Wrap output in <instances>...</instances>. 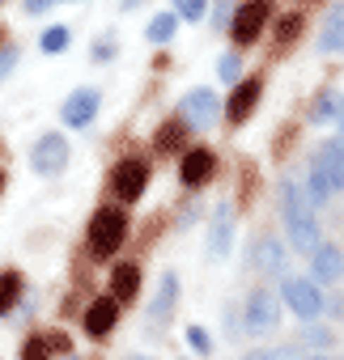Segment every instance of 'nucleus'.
Listing matches in <instances>:
<instances>
[{"instance_id":"obj_23","label":"nucleus","mask_w":344,"mask_h":360,"mask_svg":"<svg viewBox=\"0 0 344 360\" xmlns=\"http://www.w3.org/2000/svg\"><path fill=\"white\" fill-rule=\"evenodd\" d=\"M340 102H344V98H336V94H323V98L314 102V115H310V123H331V119L340 123Z\"/></svg>"},{"instance_id":"obj_37","label":"nucleus","mask_w":344,"mask_h":360,"mask_svg":"<svg viewBox=\"0 0 344 360\" xmlns=\"http://www.w3.org/2000/svg\"><path fill=\"white\" fill-rule=\"evenodd\" d=\"M0 191H5V174H0Z\"/></svg>"},{"instance_id":"obj_18","label":"nucleus","mask_w":344,"mask_h":360,"mask_svg":"<svg viewBox=\"0 0 344 360\" xmlns=\"http://www.w3.org/2000/svg\"><path fill=\"white\" fill-rule=\"evenodd\" d=\"M319 51H344V5H336L319 30Z\"/></svg>"},{"instance_id":"obj_9","label":"nucleus","mask_w":344,"mask_h":360,"mask_svg":"<svg viewBox=\"0 0 344 360\" xmlns=\"http://www.w3.org/2000/svg\"><path fill=\"white\" fill-rule=\"evenodd\" d=\"M268 18H272V13H268V0H251V5H242V9L234 13V22H230L234 43H255Z\"/></svg>"},{"instance_id":"obj_17","label":"nucleus","mask_w":344,"mask_h":360,"mask_svg":"<svg viewBox=\"0 0 344 360\" xmlns=\"http://www.w3.org/2000/svg\"><path fill=\"white\" fill-rule=\"evenodd\" d=\"M340 276H344V255H340L336 246H319V250H314V280L336 284Z\"/></svg>"},{"instance_id":"obj_38","label":"nucleus","mask_w":344,"mask_h":360,"mask_svg":"<svg viewBox=\"0 0 344 360\" xmlns=\"http://www.w3.org/2000/svg\"><path fill=\"white\" fill-rule=\"evenodd\" d=\"M123 5H140V0H123Z\"/></svg>"},{"instance_id":"obj_15","label":"nucleus","mask_w":344,"mask_h":360,"mask_svg":"<svg viewBox=\"0 0 344 360\" xmlns=\"http://www.w3.org/2000/svg\"><path fill=\"white\" fill-rule=\"evenodd\" d=\"M259 94H264V81H255V77L238 81V85H234V94H230V123H242V119L255 110Z\"/></svg>"},{"instance_id":"obj_28","label":"nucleus","mask_w":344,"mask_h":360,"mask_svg":"<svg viewBox=\"0 0 344 360\" xmlns=\"http://www.w3.org/2000/svg\"><path fill=\"white\" fill-rule=\"evenodd\" d=\"M47 339H26V347H22V360H47Z\"/></svg>"},{"instance_id":"obj_1","label":"nucleus","mask_w":344,"mask_h":360,"mask_svg":"<svg viewBox=\"0 0 344 360\" xmlns=\"http://www.w3.org/2000/svg\"><path fill=\"white\" fill-rule=\"evenodd\" d=\"M281 212H285V229H289V246L297 255H310L319 250V221H314V204H310V191L293 178H285L281 187Z\"/></svg>"},{"instance_id":"obj_36","label":"nucleus","mask_w":344,"mask_h":360,"mask_svg":"<svg viewBox=\"0 0 344 360\" xmlns=\"http://www.w3.org/2000/svg\"><path fill=\"white\" fill-rule=\"evenodd\" d=\"M306 360H336V356H306Z\"/></svg>"},{"instance_id":"obj_27","label":"nucleus","mask_w":344,"mask_h":360,"mask_svg":"<svg viewBox=\"0 0 344 360\" xmlns=\"http://www.w3.org/2000/svg\"><path fill=\"white\" fill-rule=\"evenodd\" d=\"M204 5H209V0H175V9H179V18H188V22L204 18Z\"/></svg>"},{"instance_id":"obj_30","label":"nucleus","mask_w":344,"mask_h":360,"mask_svg":"<svg viewBox=\"0 0 344 360\" xmlns=\"http://www.w3.org/2000/svg\"><path fill=\"white\" fill-rule=\"evenodd\" d=\"M188 343H192L196 352H209V347H213V343H209V335H204L200 326H192V330H188Z\"/></svg>"},{"instance_id":"obj_35","label":"nucleus","mask_w":344,"mask_h":360,"mask_svg":"<svg viewBox=\"0 0 344 360\" xmlns=\"http://www.w3.org/2000/svg\"><path fill=\"white\" fill-rule=\"evenodd\" d=\"M340 131H344V102H340Z\"/></svg>"},{"instance_id":"obj_12","label":"nucleus","mask_w":344,"mask_h":360,"mask_svg":"<svg viewBox=\"0 0 344 360\" xmlns=\"http://www.w3.org/2000/svg\"><path fill=\"white\" fill-rule=\"evenodd\" d=\"M98 89H77V94H68V102H64V110H60V119L68 123V127H85L94 115H98Z\"/></svg>"},{"instance_id":"obj_4","label":"nucleus","mask_w":344,"mask_h":360,"mask_svg":"<svg viewBox=\"0 0 344 360\" xmlns=\"http://www.w3.org/2000/svg\"><path fill=\"white\" fill-rule=\"evenodd\" d=\"M276 322H281V297H276L272 288H255V292L247 297L242 330H247V335H268V330H276Z\"/></svg>"},{"instance_id":"obj_11","label":"nucleus","mask_w":344,"mask_h":360,"mask_svg":"<svg viewBox=\"0 0 344 360\" xmlns=\"http://www.w3.org/2000/svg\"><path fill=\"white\" fill-rule=\"evenodd\" d=\"M230 242H234V217H230V204H217L209 221V259H226Z\"/></svg>"},{"instance_id":"obj_29","label":"nucleus","mask_w":344,"mask_h":360,"mask_svg":"<svg viewBox=\"0 0 344 360\" xmlns=\"http://www.w3.org/2000/svg\"><path fill=\"white\" fill-rule=\"evenodd\" d=\"M13 64H18V47H0V81L13 72Z\"/></svg>"},{"instance_id":"obj_13","label":"nucleus","mask_w":344,"mask_h":360,"mask_svg":"<svg viewBox=\"0 0 344 360\" xmlns=\"http://www.w3.org/2000/svg\"><path fill=\"white\" fill-rule=\"evenodd\" d=\"M213 165H217V157H213L209 148H188V153H183V165H179L183 187H200L204 178L213 174Z\"/></svg>"},{"instance_id":"obj_20","label":"nucleus","mask_w":344,"mask_h":360,"mask_svg":"<svg viewBox=\"0 0 344 360\" xmlns=\"http://www.w3.org/2000/svg\"><path fill=\"white\" fill-rule=\"evenodd\" d=\"M285 246L276 242V238H264L259 246H255V267H264V271H285Z\"/></svg>"},{"instance_id":"obj_34","label":"nucleus","mask_w":344,"mask_h":360,"mask_svg":"<svg viewBox=\"0 0 344 360\" xmlns=\"http://www.w3.org/2000/svg\"><path fill=\"white\" fill-rule=\"evenodd\" d=\"M247 360H272V352H251Z\"/></svg>"},{"instance_id":"obj_32","label":"nucleus","mask_w":344,"mask_h":360,"mask_svg":"<svg viewBox=\"0 0 344 360\" xmlns=\"http://www.w3.org/2000/svg\"><path fill=\"white\" fill-rule=\"evenodd\" d=\"M94 56H98V60H111V56H115V47H111V43H98V51H94Z\"/></svg>"},{"instance_id":"obj_24","label":"nucleus","mask_w":344,"mask_h":360,"mask_svg":"<svg viewBox=\"0 0 344 360\" xmlns=\"http://www.w3.org/2000/svg\"><path fill=\"white\" fill-rule=\"evenodd\" d=\"M297 34H302V13H285L276 22V43H293Z\"/></svg>"},{"instance_id":"obj_33","label":"nucleus","mask_w":344,"mask_h":360,"mask_svg":"<svg viewBox=\"0 0 344 360\" xmlns=\"http://www.w3.org/2000/svg\"><path fill=\"white\" fill-rule=\"evenodd\" d=\"M272 360H297V352L293 347H281V352H272Z\"/></svg>"},{"instance_id":"obj_16","label":"nucleus","mask_w":344,"mask_h":360,"mask_svg":"<svg viewBox=\"0 0 344 360\" xmlns=\"http://www.w3.org/2000/svg\"><path fill=\"white\" fill-rule=\"evenodd\" d=\"M136 292H140V267H136V263H119V267L111 271V297H115L119 305H123V301L132 305Z\"/></svg>"},{"instance_id":"obj_26","label":"nucleus","mask_w":344,"mask_h":360,"mask_svg":"<svg viewBox=\"0 0 344 360\" xmlns=\"http://www.w3.org/2000/svg\"><path fill=\"white\" fill-rule=\"evenodd\" d=\"M217 72H221V81H226V85H238V77H242V60H238V56H221Z\"/></svg>"},{"instance_id":"obj_3","label":"nucleus","mask_w":344,"mask_h":360,"mask_svg":"<svg viewBox=\"0 0 344 360\" xmlns=\"http://www.w3.org/2000/svg\"><path fill=\"white\" fill-rule=\"evenodd\" d=\"M123 238H128V217L119 208L94 212V221H90V259H111Z\"/></svg>"},{"instance_id":"obj_25","label":"nucleus","mask_w":344,"mask_h":360,"mask_svg":"<svg viewBox=\"0 0 344 360\" xmlns=\"http://www.w3.org/2000/svg\"><path fill=\"white\" fill-rule=\"evenodd\" d=\"M39 47H43L47 56H60V51L68 47V30H64V26H51V30L43 34V43H39Z\"/></svg>"},{"instance_id":"obj_21","label":"nucleus","mask_w":344,"mask_h":360,"mask_svg":"<svg viewBox=\"0 0 344 360\" xmlns=\"http://www.w3.org/2000/svg\"><path fill=\"white\" fill-rule=\"evenodd\" d=\"M22 297V276L18 271H0V314H9Z\"/></svg>"},{"instance_id":"obj_31","label":"nucleus","mask_w":344,"mask_h":360,"mask_svg":"<svg viewBox=\"0 0 344 360\" xmlns=\"http://www.w3.org/2000/svg\"><path fill=\"white\" fill-rule=\"evenodd\" d=\"M47 5H56V0H26V13H43Z\"/></svg>"},{"instance_id":"obj_8","label":"nucleus","mask_w":344,"mask_h":360,"mask_svg":"<svg viewBox=\"0 0 344 360\" xmlns=\"http://www.w3.org/2000/svg\"><path fill=\"white\" fill-rule=\"evenodd\" d=\"M217 115H221V102H217L213 89H192V94L179 102V119H183L188 127H213Z\"/></svg>"},{"instance_id":"obj_7","label":"nucleus","mask_w":344,"mask_h":360,"mask_svg":"<svg viewBox=\"0 0 344 360\" xmlns=\"http://www.w3.org/2000/svg\"><path fill=\"white\" fill-rule=\"evenodd\" d=\"M281 301L306 322V318H314L319 309H323V297H319V288L310 284V280H297V276H285L281 280Z\"/></svg>"},{"instance_id":"obj_10","label":"nucleus","mask_w":344,"mask_h":360,"mask_svg":"<svg viewBox=\"0 0 344 360\" xmlns=\"http://www.w3.org/2000/svg\"><path fill=\"white\" fill-rule=\"evenodd\" d=\"M115 318H119V301L115 297H94L90 309H85V335L90 339H106Z\"/></svg>"},{"instance_id":"obj_19","label":"nucleus","mask_w":344,"mask_h":360,"mask_svg":"<svg viewBox=\"0 0 344 360\" xmlns=\"http://www.w3.org/2000/svg\"><path fill=\"white\" fill-rule=\"evenodd\" d=\"M183 140H188V123L183 119H166L157 127V136H153V148L157 153H175V148H183Z\"/></svg>"},{"instance_id":"obj_22","label":"nucleus","mask_w":344,"mask_h":360,"mask_svg":"<svg viewBox=\"0 0 344 360\" xmlns=\"http://www.w3.org/2000/svg\"><path fill=\"white\" fill-rule=\"evenodd\" d=\"M175 26H179V18L175 13H157L153 22H149V43H170V39H175Z\"/></svg>"},{"instance_id":"obj_5","label":"nucleus","mask_w":344,"mask_h":360,"mask_svg":"<svg viewBox=\"0 0 344 360\" xmlns=\"http://www.w3.org/2000/svg\"><path fill=\"white\" fill-rule=\"evenodd\" d=\"M145 183H149V165L136 161V157H128V161H119V165L111 169V191H115L119 200H128V204H136V200L145 195Z\"/></svg>"},{"instance_id":"obj_2","label":"nucleus","mask_w":344,"mask_h":360,"mask_svg":"<svg viewBox=\"0 0 344 360\" xmlns=\"http://www.w3.org/2000/svg\"><path fill=\"white\" fill-rule=\"evenodd\" d=\"M306 191H310V204H327L336 191H344V144L340 140L323 144L310 157V183H306Z\"/></svg>"},{"instance_id":"obj_6","label":"nucleus","mask_w":344,"mask_h":360,"mask_svg":"<svg viewBox=\"0 0 344 360\" xmlns=\"http://www.w3.org/2000/svg\"><path fill=\"white\" fill-rule=\"evenodd\" d=\"M64 165H68V140H64L60 131H47V136L35 144V153H30V169L43 174V178H51V174H60Z\"/></svg>"},{"instance_id":"obj_14","label":"nucleus","mask_w":344,"mask_h":360,"mask_svg":"<svg viewBox=\"0 0 344 360\" xmlns=\"http://www.w3.org/2000/svg\"><path fill=\"white\" fill-rule=\"evenodd\" d=\"M175 301H179V276H175V271H166L161 284H157V292H153V301H149V322H153V326L166 322L170 309H175Z\"/></svg>"}]
</instances>
